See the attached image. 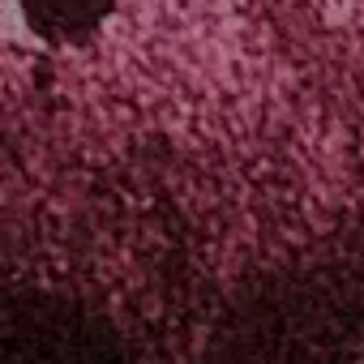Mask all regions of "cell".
Wrapping results in <instances>:
<instances>
[{
  "mask_svg": "<svg viewBox=\"0 0 364 364\" xmlns=\"http://www.w3.org/2000/svg\"><path fill=\"white\" fill-rule=\"evenodd\" d=\"M26 22L48 43H86L116 9V0H22Z\"/></svg>",
  "mask_w": 364,
  "mask_h": 364,
  "instance_id": "6da1fadb",
  "label": "cell"
}]
</instances>
